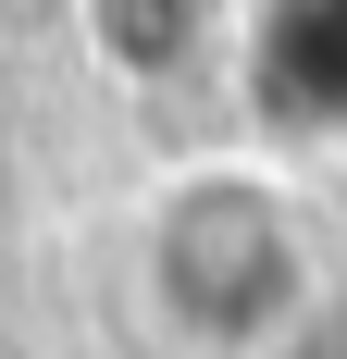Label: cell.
Segmentation results:
<instances>
[{"instance_id": "cell-2", "label": "cell", "mask_w": 347, "mask_h": 359, "mask_svg": "<svg viewBox=\"0 0 347 359\" xmlns=\"http://www.w3.org/2000/svg\"><path fill=\"white\" fill-rule=\"evenodd\" d=\"M74 37H87V62L124 74V87H174V74L199 62L211 13L199 0H74Z\"/></svg>"}, {"instance_id": "cell-1", "label": "cell", "mask_w": 347, "mask_h": 359, "mask_svg": "<svg viewBox=\"0 0 347 359\" xmlns=\"http://www.w3.org/2000/svg\"><path fill=\"white\" fill-rule=\"evenodd\" d=\"M124 285H137V323L174 359H273L322 297V248H310V211H298L285 174L174 161L137 198Z\"/></svg>"}]
</instances>
